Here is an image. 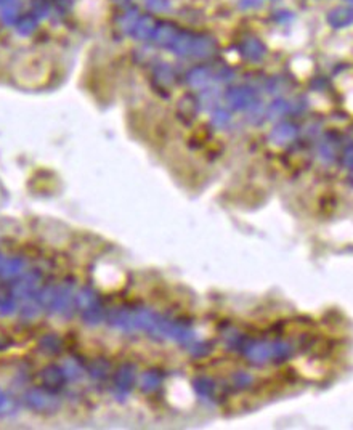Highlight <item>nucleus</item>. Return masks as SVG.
Segmentation results:
<instances>
[{
  "label": "nucleus",
  "instance_id": "f257e3e1",
  "mask_svg": "<svg viewBox=\"0 0 353 430\" xmlns=\"http://www.w3.org/2000/svg\"><path fill=\"white\" fill-rule=\"evenodd\" d=\"M353 21V10L351 8H345V7H339L331 10L327 15V23L333 28H345L347 24H350Z\"/></svg>",
  "mask_w": 353,
  "mask_h": 430
},
{
  "label": "nucleus",
  "instance_id": "f03ea898",
  "mask_svg": "<svg viewBox=\"0 0 353 430\" xmlns=\"http://www.w3.org/2000/svg\"><path fill=\"white\" fill-rule=\"evenodd\" d=\"M244 55L249 60L257 61L260 58H263L265 55V45L259 40V39H249L244 42Z\"/></svg>",
  "mask_w": 353,
  "mask_h": 430
},
{
  "label": "nucleus",
  "instance_id": "7ed1b4c3",
  "mask_svg": "<svg viewBox=\"0 0 353 430\" xmlns=\"http://www.w3.org/2000/svg\"><path fill=\"white\" fill-rule=\"evenodd\" d=\"M294 135V127H291V125H288V124H284V125H281V127H278L276 130H274V134H273V137H276V140L280 141H286V140H289L291 137Z\"/></svg>",
  "mask_w": 353,
  "mask_h": 430
},
{
  "label": "nucleus",
  "instance_id": "20e7f679",
  "mask_svg": "<svg viewBox=\"0 0 353 430\" xmlns=\"http://www.w3.org/2000/svg\"><path fill=\"white\" fill-rule=\"evenodd\" d=\"M276 19L278 21H284V19H291L292 18V13L291 12H276Z\"/></svg>",
  "mask_w": 353,
  "mask_h": 430
}]
</instances>
